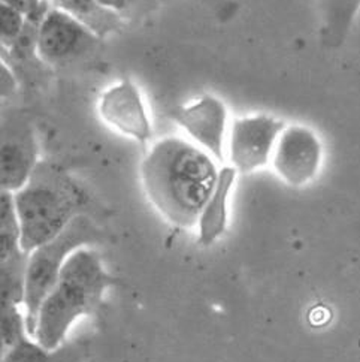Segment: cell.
I'll return each instance as SVG.
<instances>
[{"label": "cell", "mask_w": 360, "mask_h": 362, "mask_svg": "<svg viewBox=\"0 0 360 362\" xmlns=\"http://www.w3.org/2000/svg\"><path fill=\"white\" fill-rule=\"evenodd\" d=\"M217 159L195 142L166 136L140 162V181L154 209L174 226L191 229L217 183Z\"/></svg>", "instance_id": "6da1fadb"}, {"label": "cell", "mask_w": 360, "mask_h": 362, "mask_svg": "<svg viewBox=\"0 0 360 362\" xmlns=\"http://www.w3.org/2000/svg\"><path fill=\"white\" fill-rule=\"evenodd\" d=\"M112 283V276L93 249L73 252L40 310L33 339L47 349L60 347L73 323L99 307Z\"/></svg>", "instance_id": "7a4b0ae2"}, {"label": "cell", "mask_w": 360, "mask_h": 362, "mask_svg": "<svg viewBox=\"0 0 360 362\" xmlns=\"http://www.w3.org/2000/svg\"><path fill=\"white\" fill-rule=\"evenodd\" d=\"M14 202L21 226V249L30 253L81 216L87 197L60 165L41 160L28 183L14 192Z\"/></svg>", "instance_id": "3957f363"}, {"label": "cell", "mask_w": 360, "mask_h": 362, "mask_svg": "<svg viewBox=\"0 0 360 362\" xmlns=\"http://www.w3.org/2000/svg\"><path fill=\"white\" fill-rule=\"evenodd\" d=\"M100 240V230L84 214L78 216L56 238L29 253L25 273L24 315L29 335L33 339L40 310L53 291L61 269L73 252Z\"/></svg>", "instance_id": "277c9868"}, {"label": "cell", "mask_w": 360, "mask_h": 362, "mask_svg": "<svg viewBox=\"0 0 360 362\" xmlns=\"http://www.w3.org/2000/svg\"><path fill=\"white\" fill-rule=\"evenodd\" d=\"M323 159V141L314 129L302 123H292L286 124L277 139L271 166L282 183L302 189L317 178Z\"/></svg>", "instance_id": "5b68a950"}, {"label": "cell", "mask_w": 360, "mask_h": 362, "mask_svg": "<svg viewBox=\"0 0 360 362\" xmlns=\"http://www.w3.org/2000/svg\"><path fill=\"white\" fill-rule=\"evenodd\" d=\"M286 123L272 114H253L234 119L227 136L229 165L238 174H253L271 165L277 139Z\"/></svg>", "instance_id": "8992f818"}, {"label": "cell", "mask_w": 360, "mask_h": 362, "mask_svg": "<svg viewBox=\"0 0 360 362\" xmlns=\"http://www.w3.org/2000/svg\"><path fill=\"white\" fill-rule=\"evenodd\" d=\"M40 159V146L29 117L16 108H4L0 129V187L20 190Z\"/></svg>", "instance_id": "52a82bcc"}, {"label": "cell", "mask_w": 360, "mask_h": 362, "mask_svg": "<svg viewBox=\"0 0 360 362\" xmlns=\"http://www.w3.org/2000/svg\"><path fill=\"white\" fill-rule=\"evenodd\" d=\"M99 42L81 23L51 5L37 28L36 56L49 66H63L88 56Z\"/></svg>", "instance_id": "ba28073f"}, {"label": "cell", "mask_w": 360, "mask_h": 362, "mask_svg": "<svg viewBox=\"0 0 360 362\" xmlns=\"http://www.w3.org/2000/svg\"><path fill=\"white\" fill-rule=\"evenodd\" d=\"M100 120L126 138L147 146L152 138V124L139 86L124 76L102 92L97 100Z\"/></svg>", "instance_id": "9c48e42d"}, {"label": "cell", "mask_w": 360, "mask_h": 362, "mask_svg": "<svg viewBox=\"0 0 360 362\" xmlns=\"http://www.w3.org/2000/svg\"><path fill=\"white\" fill-rule=\"evenodd\" d=\"M171 119L183 129L190 141L207 150L218 162L226 160L229 110L223 99L205 93L175 108Z\"/></svg>", "instance_id": "30bf717a"}, {"label": "cell", "mask_w": 360, "mask_h": 362, "mask_svg": "<svg viewBox=\"0 0 360 362\" xmlns=\"http://www.w3.org/2000/svg\"><path fill=\"white\" fill-rule=\"evenodd\" d=\"M236 175L238 173L234 166L223 165L220 168L217 183L196 225L198 241L203 247L212 245L226 234L229 225V202L235 187Z\"/></svg>", "instance_id": "8fae6325"}, {"label": "cell", "mask_w": 360, "mask_h": 362, "mask_svg": "<svg viewBox=\"0 0 360 362\" xmlns=\"http://www.w3.org/2000/svg\"><path fill=\"white\" fill-rule=\"evenodd\" d=\"M320 40L326 48H340L349 40L360 14V0H316Z\"/></svg>", "instance_id": "7c38bea8"}, {"label": "cell", "mask_w": 360, "mask_h": 362, "mask_svg": "<svg viewBox=\"0 0 360 362\" xmlns=\"http://www.w3.org/2000/svg\"><path fill=\"white\" fill-rule=\"evenodd\" d=\"M51 5L66 12L99 40H105L120 29L123 17L108 9L99 0H51Z\"/></svg>", "instance_id": "4fadbf2b"}, {"label": "cell", "mask_w": 360, "mask_h": 362, "mask_svg": "<svg viewBox=\"0 0 360 362\" xmlns=\"http://www.w3.org/2000/svg\"><path fill=\"white\" fill-rule=\"evenodd\" d=\"M84 349L78 344H61L47 349L30 335L4 351L2 362H83Z\"/></svg>", "instance_id": "5bb4252c"}, {"label": "cell", "mask_w": 360, "mask_h": 362, "mask_svg": "<svg viewBox=\"0 0 360 362\" xmlns=\"http://www.w3.org/2000/svg\"><path fill=\"white\" fill-rule=\"evenodd\" d=\"M29 253L20 252L8 259L0 261V291L2 305H23L25 292Z\"/></svg>", "instance_id": "9a60e30c"}, {"label": "cell", "mask_w": 360, "mask_h": 362, "mask_svg": "<svg viewBox=\"0 0 360 362\" xmlns=\"http://www.w3.org/2000/svg\"><path fill=\"white\" fill-rule=\"evenodd\" d=\"M21 249V226L16 210L14 193L0 192V261L14 256Z\"/></svg>", "instance_id": "2e32d148"}, {"label": "cell", "mask_w": 360, "mask_h": 362, "mask_svg": "<svg viewBox=\"0 0 360 362\" xmlns=\"http://www.w3.org/2000/svg\"><path fill=\"white\" fill-rule=\"evenodd\" d=\"M28 17L20 11L0 4V44L4 49L14 47L28 28Z\"/></svg>", "instance_id": "e0dca14e"}, {"label": "cell", "mask_w": 360, "mask_h": 362, "mask_svg": "<svg viewBox=\"0 0 360 362\" xmlns=\"http://www.w3.org/2000/svg\"><path fill=\"white\" fill-rule=\"evenodd\" d=\"M29 337L25 315L18 305H2V346L4 351Z\"/></svg>", "instance_id": "ac0fdd59"}, {"label": "cell", "mask_w": 360, "mask_h": 362, "mask_svg": "<svg viewBox=\"0 0 360 362\" xmlns=\"http://www.w3.org/2000/svg\"><path fill=\"white\" fill-rule=\"evenodd\" d=\"M0 4L20 11L28 20L36 23H41L51 8L49 0H0Z\"/></svg>", "instance_id": "d6986e66"}, {"label": "cell", "mask_w": 360, "mask_h": 362, "mask_svg": "<svg viewBox=\"0 0 360 362\" xmlns=\"http://www.w3.org/2000/svg\"><path fill=\"white\" fill-rule=\"evenodd\" d=\"M18 81L17 75L12 71V68L8 64V62L2 60L0 63V96H2V102L12 99L17 93Z\"/></svg>", "instance_id": "ffe728a7"}, {"label": "cell", "mask_w": 360, "mask_h": 362, "mask_svg": "<svg viewBox=\"0 0 360 362\" xmlns=\"http://www.w3.org/2000/svg\"><path fill=\"white\" fill-rule=\"evenodd\" d=\"M99 2L107 6L108 9L117 12V14H120L123 17V14L126 11L132 9L139 0H99Z\"/></svg>", "instance_id": "44dd1931"}, {"label": "cell", "mask_w": 360, "mask_h": 362, "mask_svg": "<svg viewBox=\"0 0 360 362\" xmlns=\"http://www.w3.org/2000/svg\"><path fill=\"white\" fill-rule=\"evenodd\" d=\"M49 2H51V0H49Z\"/></svg>", "instance_id": "7402d4cb"}]
</instances>
